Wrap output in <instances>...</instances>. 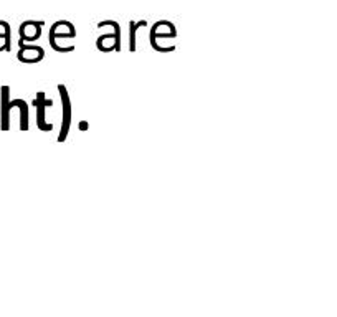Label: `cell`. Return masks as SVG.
I'll use <instances>...</instances> for the list:
<instances>
[{"label":"cell","instance_id":"1","mask_svg":"<svg viewBox=\"0 0 337 317\" xmlns=\"http://www.w3.org/2000/svg\"><path fill=\"white\" fill-rule=\"evenodd\" d=\"M58 92H59V98H62V109H63L62 131H59L58 142H63L65 139L68 137L70 125H71V116H73V111H71V99H70V94H68V89H66V86L59 83V84H58Z\"/></svg>","mask_w":337,"mask_h":317},{"label":"cell","instance_id":"2","mask_svg":"<svg viewBox=\"0 0 337 317\" xmlns=\"http://www.w3.org/2000/svg\"><path fill=\"white\" fill-rule=\"evenodd\" d=\"M33 106L37 108V125H38V129H42V131H53V124H51V122L48 124V122L45 121V109L48 108V106H50V108L53 106L51 99H46V98H45V92H43V91H38L35 101H33Z\"/></svg>","mask_w":337,"mask_h":317},{"label":"cell","instance_id":"3","mask_svg":"<svg viewBox=\"0 0 337 317\" xmlns=\"http://www.w3.org/2000/svg\"><path fill=\"white\" fill-rule=\"evenodd\" d=\"M157 28H159V25H157V23L152 25L150 33H149L150 46H152V48H154L156 51H159V53H169V51H174V50H175V45H170V46H161V45L157 43V40H156V38H175V37H177V31L169 30V31H165V33H157Z\"/></svg>","mask_w":337,"mask_h":317},{"label":"cell","instance_id":"4","mask_svg":"<svg viewBox=\"0 0 337 317\" xmlns=\"http://www.w3.org/2000/svg\"><path fill=\"white\" fill-rule=\"evenodd\" d=\"M0 96H2V119H0V125L2 131L10 129V86L4 84L0 88Z\"/></svg>","mask_w":337,"mask_h":317},{"label":"cell","instance_id":"5","mask_svg":"<svg viewBox=\"0 0 337 317\" xmlns=\"http://www.w3.org/2000/svg\"><path fill=\"white\" fill-rule=\"evenodd\" d=\"M13 108L20 109V131H28V128H30L28 104H26V101H23V99H13V101H10V109H13Z\"/></svg>","mask_w":337,"mask_h":317},{"label":"cell","instance_id":"6","mask_svg":"<svg viewBox=\"0 0 337 317\" xmlns=\"http://www.w3.org/2000/svg\"><path fill=\"white\" fill-rule=\"evenodd\" d=\"M104 25H109V26H112L114 28V45L112 46H109L108 48V51H121V25H119L116 20H104V22H99L98 23V26H104Z\"/></svg>","mask_w":337,"mask_h":317},{"label":"cell","instance_id":"7","mask_svg":"<svg viewBox=\"0 0 337 317\" xmlns=\"http://www.w3.org/2000/svg\"><path fill=\"white\" fill-rule=\"evenodd\" d=\"M129 50L131 51H136V33L139 28H142V26L147 25L145 20H139V22H134V20H131L129 22Z\"/></svg>","mask_w":337,"mask_h":317},{"label":"cell","instance_id":"8","mask_svg":"<svg viewBox=\"0 0 337 317\" xmlns=\"http://www.w3.org/2000/svg\"><path fill=\"white\" fill-rule=\"evenodd\" d=\"M0 26H4V33H5L4 50L10 51L12 50V30H10V25H9V22H5V20H0Z\"/></svg>","mask_w":337,"mask_h":317},{"label":"cell","instance_id":"9","mask_svg":"<svg viewBox=\"0 0 337 317\" xmlns=\"http://www.w3.org/2000/svg\"><path fill=\"white\" fill-rule=\"evenodd\" d=\"M48 40H50L51 48H53V50H56V51H62V53H70V51L75 50V45H70V46H59V45L56 43V38L48 37Z\"/></svg>","mask_w":337,"mask_h":317},{"label":"cell","instance_id":"10","mask_svg":"<svg viewBox=\"0 0 337 317\" xmlns=\"http://www.w3.org/2000/svg\"><path fill=\"white\" fill-rule=\"evenodd\" d=\"M0 38H5V33H0Z\"/></svg>","mask_w":337,"mask_h":317}]
</instances>
